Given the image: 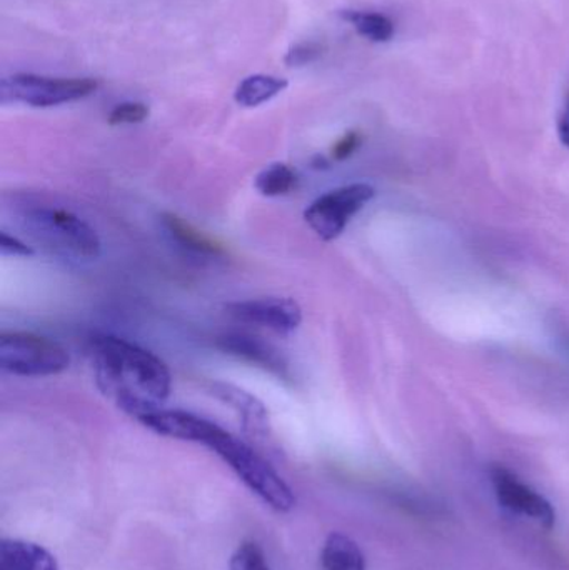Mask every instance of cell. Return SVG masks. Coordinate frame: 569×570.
Listing matches in <instances>:
<instances>
[{
    "mask_svg": "<svg viewBox=\"0 0 569 570\" xmlns=\"http://www.w3.org/2000/svg\"><path fill=\"white\" fill-rule=\"evenodd\" d=\"M361 146V136L357 132H347L346 136L341 137L333 147L334 160H346L347 157L353 156Z\"/></svg>",
    "mask_w": 569,
    "mask_h": 570,
    "instance_id": "21",
    "label": "cell"
},
{
    "mask_svg": "<svg viewBox=\"0 0 569 570\" xmlns=\"http://www.w3.org/2000/svg\"><path fill=\"white\" fill-rule=\"evenodd\" d=\"M89 355L97 387L134 419L157 411L169 399L173 377L154 352L116 335H102L90 342Z\"/></svg>",
    "mask_w": 569,
    "mask_h": 570,
    "instance_id": "1",
    "label": "cell"
},
{
    "mask_svg": "<svg viewBox=\"0 0 569 570\" xmlns=\"http://www.w3.org/2000/svg\"><path fill=\"white\" fill-rule=\"evenodd\" d=\"M160 224H163L167 239L184 254L203 261L219 259L224 256L223 247L219 244L214 243L210 237L180 219L176 214H164L160 217Z\"/></svg>",
    "mask_w": 569,
    "mask_h": 570,
    "instance_id": "10",
    "label": "cell"
},
{
    "mask_svg": "<svg viewBox=\"0 0 569 570\" xmlns=\"http://www.w3.org/2000/svg\"><path fill=\"white\" fill-rule=\"evenodd\" d=\"M210 391L219 401L236 409L237 414L243 417L244 428L253 431V434H266L269 414L259 399L236 385L226 384V382H216L210 385Z\"/></svg>",
    "mask_w": 569,
    "mask_h": 570,
    "instance_id": "11",
    "label": "cell"
},
{
    "mask_svg": "<svg viewBox=\"0 0 569 570\" xmlns=\"http://www.w3.org/2000/svg\"><path fill=\"white\" fill-rule=\"evenodd\" d=\"M230 570H271L264 552L254 542H244L230 558Z\"/></svg>",
    "mask_w": 569,
    "mask_h": 570,
    "instance_id": "17",
    "label": "cell"
},
{
    "mask_svg": "<svg viewBox=\"0 0 569 570\" xmlns=\"http://www.w3.org/2000/svg\"><path fill=\"white\" fill-rule=\"evenodd\" d=\"M149 117V107L143 102H122L114 107L109 114L110 126H133Z\"/></svg>",
    "mask_w": 569,
    "mask_h": 570,
    "instance_id": "18",
    "label": "cell"
},
{
    "mask_svg": "<svg viewBox=\"0 0 569 570\" xmlns=\"http://www.w3.org/2000/svg\"><path fill=\"white\" fill-rule=\"evenodd\" d=\"M217 345L226 354L251 362V364L257 365V367H263L264 371H269L271 374L279 375V377H287V374H290L286 358L281 355V352L274 348L273 345L267 344V342L253 337V335H224V337L219 338Z\"/></svg>",
    "mask_w": 569,
    "mask_h": 570,
    "instance_id": "9",
    "label": "cell"
},
{
    "mask_svg": "<svg viewBox=\"0 0 569 570\" xmlns=\"http://www.w3.org/2000/svg\"><path fill=\"white\" fill-rule=\"evenodd\" d=\"M227 314L243 324L269 328L277 334H291L303 322L300 304L290 297H263L233 302L227 305Z\"/></svg>",
    "mask_w": 569,
    "mask_h": 570,
    "instance_id": "8",
    "label": "cell"
},
{
    "mask_svg": "<svg viewBox=\"0 0 569 570\" xmlns=\"http://www.w3.org/2000/svg\"><path fill=\"white\" fill-rule=\"evenodd\" d=\"M0 570H59V566L42 546L6 539L0 544Z\"/></svg>",
    "mask_w": 569,
    "mask_h": 570,
    "instance_id": "12",
    "label": "cell"
},
{
    "mask_svg": "<svg viewBox=\"0 0 569 570\" xmlns=\"http://www.w3.org/2000/svg\"><path fill=\"white\" fill-rule=\"evenodd\" d=\"M287 87V80L281 77L256 73L247 77L237 86L234 99L243 107H257L279 96Z\"/></svg>",
    "mask_w": 569,
    "mask_h": 570,
    "instance_id": "14",
    "label": "cell"
},
{
    "mask_svg": "<svg viewBox=\"0 0 569 570\" xmlns=\"http://www.w3.org/2000/svg\"><path fill=\"white\" fill-rule=\"evenodd\" d=\"M0 253H2L3 257H30L36 254V250H33L29 244L22 243V240L17 239L16 236H10V234L3 230V233L0 234Z\"/></svg>",
    "mask_w": 569,
    "mask_h": 570,
    "instance_id": "20",
    "label": "cell"
},
{
    "mask_svg": "<svg viewBox=\"0 0 569 570\" xmlns=\"http://www.w3.org/2000/svg\"><path fill=\"white\" fill-rule=\"evenodd\" d=\"M69 364V352L53 338L23 331L0 334V367L9 374L47 377L60 374Z\"/></svg>",
    "mask_w": 569,
    "mask_h": 570,
    "instance_id": "4",
    "label": "cell"
},
{
    "mask_svg": "<svg viewBox=\"0 0 569 570\" xmlns=\"http://www.w3.org/2000/svg\"><path fill=\"white\" fill-rule=\"evenodd\" d=\"M200 444L216 452L237 478L274 511L290 512L296 505L293 489L246 442L210 422Z\"/></svg>",
    "mask_w": 569,
    "mask_h": 570,
    "instance_id": "3",
    "label": "cell"
},
{
    "mask_svg": "<svg viewBox=\"0 0 569 570\" xmlns=\"http://www.w3.org/2000/svg\"><path fill=\"white\" fill-rule=\"evenodd\" d=\"M297 174L286 164H271L256 177L257 193L266 197L287 196L296 189Z\"/></svg>",
    "mask_w": 569,
    "mask_h": 570,
    "instance_id": "16",
    "label": "cell"
},
{
    "mask_svg": "<svg viewBox=\"0 0 569 570\" xmlns=\"http://www.w3.org/2000/svg\"><path fill=\"white\" fill-rule=\"evenodd\" d=\"M97 80L89 77H43L36 73H16L0 83V99L3 104L19 102L30 107H53L76 102L96 92Z\"/></svg>",
    "mask_w": 569,
    "mask_h": 570,
    "instance_id": "5",
    "label": "cell"
},
{
    "mask_svg": "<svg viewBox=\"0 0 569 570\" xmlns=\"http://www.w3.org/2000/svg\"><path fill=\"white\" fill-rule=\"evenodd\" d=\"M17 220L36 246L67 263H92L102 254L99 234L72 210L50 204H29L19 210Z\"/></svg>",
    "mask_w": 569,
    "mask_h": 570,
    "instance_id": "2",
    "label": "cell"
},
{
    "mask_svg": "<svg viewBox=\"0 0 569 570\" xmlns=\"http://www.w3.org/2000/svg\"><path fill=\"white\" fill-rule=\"evenodd\" d=\"M321 564L324 570H366L360 546L340 532H334L324 542Z\"/></svg>",
    "mask_w": 569,
    "mask_h": 570,
    "instance_id": "13",
    "label": "cell"
},
{
    "mask_svg": "<svg viewBox=\"0 0 569 570\" xmlns=\"http://www.w3.org/2000/svg\"><path fill=\"white\" fill-rule=\"evenodd\" d=\"M374 196L376 190L366 183L336 187L317 197L304 210V220L320 239L331 243L344 233L351 219L360 214Z\"/></svg>",
    "mask_w": 569,
    "mask_h": 570,
    "instance_id": "6",
    "label": "cell"
},
{
    "mask_svg": "<svg viewBox=\"0 0 569 570\" xmlns=\"http://www.w3.org/2000/svg\"><path fill=\"white\" fill-rule=\"evenodd\" d=\"M324 53V46L320 42H301L291 47L284 62L290 67H303L320 59Z\"/></svg>",
    "mask_w": 569,
    "mask_h": 570,
    "instance_id": "19",
    "label": "cell"
},
{
    "mask_svg": "<svg viewBox=\"0 0 569 570\" xmlns=\"http://www.w3.org/2000/svg\"><path fill=\"white\" fill-rule=\"evenodd\" d=\"M490 475L498 502L504 509L514 512V514L530 518L531 521L537 522L540 528L547 529V531L553 528L555 522H557V512L543 495L528 488L503 465H493Z\"/></svg>",
    "mask_w": 569,
    "mask_h": 570,
    "instance_id": "7",
    "label": "cell"
},
{
    "mask_svg": "<svg viewBox=\"0 0 569 570\" xmlns=\"http://www.w3.org/2000/svg\"><path fill=\"white\" fill-rule=\"evenodd\" d=\"M341 16L353 23L354 29L373 40V42H387L394 37V23L390 17L377 12H366V10H344Z\"/></svg>",
    "mask_w": 569,
    "mask_h": 570,
    "instance_id": "15",
    "label": "cell"
},
{
    "mask_svg": "<svg viewBox=\"0 0 569 570\" xmlns=\"http://www.w3.org/2000/svg\"><path fill=\"white\" fill-rule=\"evenodd\" d=\"M558 134H560L561 142L569 149V97L563 114H561L560 124H558Z\"/></svg>",
    "mask_w": 569,
    "mask_h": 570,
    "instance_id": "22",
    "label": "cell"
}]
</instances>
